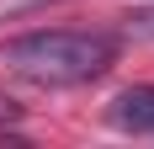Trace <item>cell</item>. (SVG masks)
Segmentation results:
<instances>
[{"label": "cell", "mask_w": 154, "mask_h": 149, "mask_svg": "<svg viewBox=\"0 0 154 149\" xmlns=\"http://www.w3.org/2000/svg\"><path fill=\"white\" fill-rule=\"evenodd\" d=\"M16 117V101H11V96H0V122H11Z\"/></svg>", "instance_id": "obj_4"}, {"label": "cell", "mask_w": 154, "mask_h": 149, "mask_svg": "<svg viewBox=\"0 0 154 149\" xmlns=\"http://www.w3.org/2000/svg\"><path fill=\"white\" fill-rule=\"evenodd\" d=\"M106 122L122 128V133L149 138V133H154V85H128V90H117L112 106H106Z\"/></svg>", "instance_id": "obj_2"}, {"label": "cell", "mask_w": 154, "mask_h": 149, "mask_svg": "<svg viewBox=\"0 0 154 149\" xmlns=\"http://www.w3.org/2000/svg\"><path fill=\"white\" fill-rule=\"evenodd\" d=\"M117 37L112 32H80V27H53V32H27L0 48V64L16 69L32 85H85L117 64Z\"/></svg>", "instance_id": "obj_1"}, {"label": "cell", "mask_w": 154, "mask_h": 149, "mask_svg": "<svg viewBox=\"0 0 154 149\" xmlns=\"http://www.w3.org/2000/svg\"><path fill=\"white\" fill-rule=\"evenodd\" d=\"M128 32L133 37H154V11H133L128 16Z\"/></svg>", "instance_id": "obj_3"}]
</instances>
